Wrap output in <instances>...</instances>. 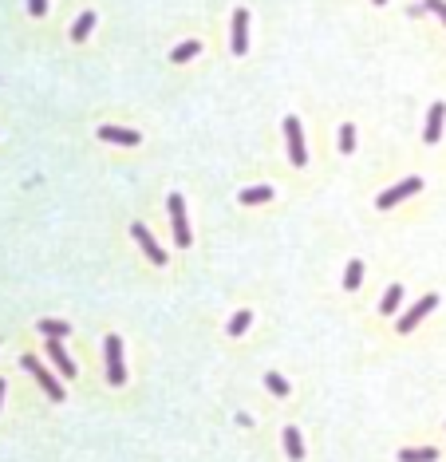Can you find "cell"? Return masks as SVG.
Wrapping results in <instances>:
<instances>
[{
    "label": "cell",
    "instance_id": "cell-1",
    "mask_svg": "<svg viewBox=\"0 0 446 462\" xmlns=\"http://www.w3.org/2000/svg\"><path fill=\"white\" fill-rule=\"evenodd\" d=\"M20 364H24L28 372H32V379H36L40 388L48 391V399H56V403L63 399V388H60V379L51 376V372H48V367H44V364H40L36 356H24V360H20Z\"/></svg>",
    "mask_w": 446,
    "mask_h": 462
},
{
    "label": "cell",
    "instance_id": "cell-2",
    "mask_svg": "<svg viewBox=\"0 0 446 462\" xmlns=\"http://www.w3.org/2000/svg\"><path fill=\"white\" fill-rule=\"evenodd\" d=\"M107 383H115V388H122L127 383V367H122V340L119 336H107Z\"/></svg>",
    "mask_w": 446,
    "mask_h": 462
},
{
    "label": "cell",
    "instance_id": "cell-3",
    "mask_svg": "<svg viewBox=\"0 0 446 462\" xmlns=\"http://www.w3.org/2000/svg\"><path fill=\"white\" fill-rule=\"evenodd\" d=\"M285 143H289V162L292 166H304L308 154H304V134H301V119H296V115L285 119Z\"/></svg>",
    "mask_w": 446,
    "mask_h": 462
},
{
    "label": "cell",
    "instance_id": "cell-4",
    "mask_svg": "<svg viewBox=\"0 0 446 462\" xmlns=\"http://www.w3.org/2000/svg\"><path fill=\"white\" fill-rule=\"evenodd\" d=\"M170 221H174V241L182 245V249H190V221H186V202H182V194H170Z\"/></svg>",
    "mask_w": 446,
    "mask_h": 462
},
{
    "label": "cell",
    "instance_id": "cell-5",
    "mask_svg": "<svg viewBox=\"0 0 446 462\" xmlns=\"http://www.w3.org/2000/svg\"><path fill=\"white\" fill-rule=\"evenodd\" d=\"M131 233H134V241L143 245V253L150 257L154 265H166V249H162V245H158L154 237H150V230H146V225H138V221H134V225H131Z\"/></svg>",
    "mask_w": 446,
    "mask_h": 462
},
{
    "label": "cell",
    "instance_id": "cell-6",
    "mask_svg": "<svg viewBox=\"0 0 446 462\" xmlns=\"http://www.w3.org/2000/svg\"><path fill=\"white\" fill-rule=\"evenodd\" d=\"M415 190H422V182H419V178H403V182H399V186H391L387 194H379V209L399 206V202H403V198H411Z\"/></svg>",
    "mask_w": 446,
    "mask_h": 462
},
{
    "label": "cell",
    "instance_id": "cell-7",
    "mask_svg": "<svg viewBox=\"0 0 446 462\" xmlns=\"http://www.w3.org/2000/svg\"><path fill=\"white\" fill-rule=\"evenodd\" d=\"M434 304H438V296H434V292H427V296H419V304L411 308L407 317H399V324H395V328H399V332H411V328H415V324H419L422 317H427V312H431Z\"/></svg>",
    "mask_w": 446,
    "mask_h": 462
},
{
    "label": "cell",
    "instance_id": "cell-8",
    "mask_svg": "<svg viewBox=\"0 0 446 462\" xmlns=\"http://www.w3.org/2000/svg\"><path fill=\"white\" fill-rule=\"evenodd\" d=\"M249 51V13L237 8L233 13V56H245Z\"/></svg>",
    "mask_w": 446,
    "mask_h": 462
},
{
    "label": "cell",
    "instance_id": "cell-9",
    "mask_svg": "<svg viewBox=\"0 0 446 462\" xmlns=\"http://www.w3.org/2000/svg\"><path fill=\"white\" fill-rule=\"evenodd\" d=\"M99 138L119 146H138V131H131V127H99Z\"/></svg>",
    "mask_w": 446,
    "mask_h": 462
},
{
    "label": "cell",
    "instance_id": "cell-10",
    "mask_svg": "<svg viewBox=\"0 0 446 462\" xmlns=\"http://www.w3.org/2000/svg\"><path fill=\"white\" fill-rule=\"evenodd\" d=\"M443 122H446V107H443V103H434L431 115H427V131H422V138H427L431 146L443 138Z\"/></svg>",
    "mask_w": 446,
    "mask_h": 462
},
{
    "label": "cell",
    "instance_id": "cell-11",
    "mask_svg": "<svg viewBox=\"0 0 446 462\" xmlns=\"http://www.w3.org/2000/svg\"><path fill=\"white\" fill-rule=\"evenodd\" d=\"M48 356H51V364L63 372V379H75V364H72V356L63 352V340H48Z\"/></svg>",
    "mask_w": 446,
    "mask_h": 462
},
{
    "label": "cell",
    "instance_id": "cell-12",
    "mask_svg": "<svg viewBox=\"0 0 446 462\" xmlns=\"http://www.w3.org/2000/svg\"><path fill=\"white\" fill-rule=\"evenodd\" d=\"M399 462H438V450L434 447H415V450H399Z\"/></svg>",
    "mask_w": 446,
    "mask_h": 462
},
{
    "label": "cell",
    "instance_id": "cell-13",
    "mask_svg": "<svg viewBox=\"0 0 446 462\" xmlns=\"http://www.w3.org/2000/svg\"><path fill=\"white\" fill-rule=\"evenodd\" d=\"M285 450H289L292 462L304 459V443H301V431H296V427H285Z\"/></svg>",
    "mask_w": 446,
    "mask_h": 462
},
{
    "label": "cell",
    "instance_id": "cell-14",
    "mask_svg": "<svg viewBox=\"0 0 446 462\" xmlns=\"http://www.w3.org/2000/svg\"><path fill=\"white\" fill-rule=\"evenodd\" d=\"M399 301H403V285H391V289H387V296L379 301V317H395Z\"/></svg>",
    "mask_w": 446,
    "mask_h": 462
},
{
    "label": "cell",
    "instance_id": "cell-15",
    "mask_svg": "<svg viewBox=\"0 0 446 462\" xmlns=\"http://www.w3.org/2000/svg\"><path fill=\"white\" fill-rule=\"evenodd\" d=\"M360 280H363V261H348V269H344V289L356 292L360 289Z\"/></svg>",
    "mask_w": 446,
    "mask_h": 462
},
{
    "label": "cell",
    "instance_id": "cell-16",
    "mask_svg": "<svg viewBox=\"0 0 446 462\" xmlns=\"http://www.w3.org/2000/svg\"><path fill=\"white\" fill-rule=\"evenodd\" d=\"M40 332H44L48 340H63L72 328H67V320H40Z\"/></svg>",
    "mask_w": 446,
    "mask_h": 462
},
{
    "label": "cell",
    "instance_id": "cell-17",
    "mask_svg": "<svg viewBox=\"0 0 446 462\" xmlns=\"http://www.w3.org/2000/svg\"><path fill=\"white\" fill-rule=\"evenodd\" d=\"M198 51H202V44H198V40H186V44H178V48L170 51V60H174V63H186V60H193Z\"/></svg>",
    "mask_w": 446,
    "mask_h": 462
},
{
    "label": "cell",
    "instance_id": "cell-18",
    "mask_svg": "<svg viewBox=\"0 0 446 462\" xmlns=\"http://www.w3.org/2000/svg\"><path fill=\"white\" fill-rule=\"evenodd\" d=\"M91 28H95V13H83L72 24V40H87V36H91Z\"/></svg>",
    "mask_w": 446,
    "mask_h": 462
},
{
    "label": "cell",
    "instance_id": "cell-19",
    "mask_svg": "<svg viewBox=\"0 0 446 462\" xmlns=\"http://www.w3.org/2000/svg\"><path fill=\"white\" fill-rule=\"evenodd\" d=\"M273 198V186H253V190H241V206H253V202H269Z\"/></svg>",
    "mask_w": 446,
    "mask_h": 462
},
{
    "label": "cell",
    "instance_id": "cell-20",
    "mask_svg": "<svg viewBox=\"0 0 446 462\" xmlns=\"http://www.w3.org/2000/svg\"><path fill=\"white\" fill-rule=\"evenodd\" d=\"M249 324H253V312H249V308H241V312L230 320V336H245V328H249Z\"/></svg>",
    "mask_w": 446,
    "mask_h": 462
},
{
    "label": "cell",
    "instance_id": "cell-21",
    "mask_svg": "<svg viewBox=\"0 0 446 462\" xmlns=\"http://www.w3.org/2000/svg\"><path fill=\"white\" fill-rule=\"evenodd\" d=\"M265 388L273 391V395H289V379L280 376V372H269V376H265Z\"/></svg>",
    "mask_w": 446,
    "mask_h": 462
},
{
    "label": "cell",
    "instance_id": "cell-22",
    "mask_svg": "<svg viewBox=\"0 0 446 462\" xmlns=\"http://www.w3.org/2000/svg\"><path fill=\"white\" fill-rule=\"evenodd\" d=\"M340 150H344V154H351V150H356V127H340Z\"/></svg>",
    "mask_w": 446,
    "mask_h": 462
},
{
    "label": "cell",
    "instance_id": "cell-23",
    "mask_svg": "<svg viewBox=\"0 0 446 462\" xmlns=\"http://www.w3.org/2000/svg\"><path fill=\"white\" fill-rule=\"evenodd\" d=\"M422 8H427V13H434V16H438V20L446 24V0H427Z\"/></svg>",
    "mask_w": 446,
    "mask_h": 462
},
{
    "label": "cell",
    "instance_id": "cell-24",
    "mask_svg": "<svg viewBox=\"0 0 446 462\" xmlns=\"http://www.w3.org/2000/svg\"><path fill=\"white\" fill-rule=\"evenodd\" d=\"M28 13H32V16H44V13H48V0H28Z\"/></svg>",
    "mask_w": 446,
    "mask_h": 462
},
{
    "label": "cell",
    "instance_id": "cell-25",
    "mask_svg": "<svg viewBox=\"0 0 446 462\" xmlns=\"http://www.w3.org/2000/svg\"><path fill=\"white\" fill-rule=\"evenodd\" d=\"M0 399H4V379H0Z\"/></svg>",
    "mask_w": 446,
    "mask_h": 462
},
{
    "label": "cell",
    "instance_id": "cell-26",
    "mask_svg": "<svg viewBox=\"0 0 446 462\" xmlns=\"http://www.w3.org/2000/svg\"><path fill=\"white\" fill-rule=\"evenodd\" d=\"M375 4H379V8H383V4H387V0H375Z\"/></svg>",
    "mask_w": 446,
    "mask_h": 462
}]
</instances>
